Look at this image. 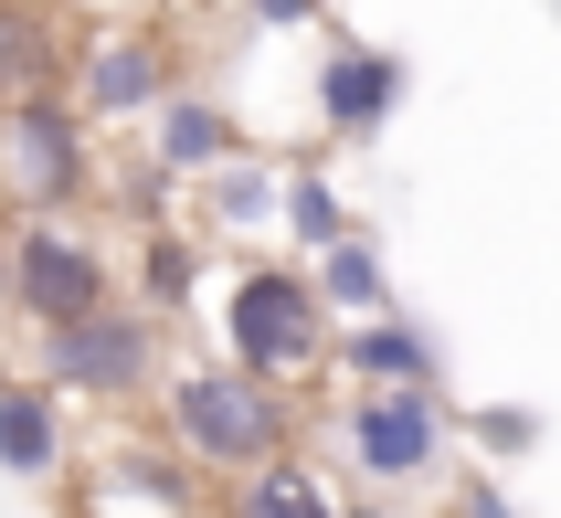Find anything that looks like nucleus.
<instances>
[{"label": "nucleus", "instance_id": "nucleus-21", "mask_svg": "<svg viewBox=\"0 0 561 518\" xmlns=\"http://www.w3.org/2000/svg\"><path fill=\"white\" fill-rule=\"evenodd\" d=\"M467 518H508V497L499 487H467Z\"/></svg>", "mask_w": 561, "mask_h": 518}, {"label": "nucleus", "instance_id": "nucleus-17", "mask_svg": "<svg viewBox=\"0 0 561 518\" xmlns=\"http://www.w3.org/2000/svg\"><path fill=\"white\" fill-rule=\"evenodd\" d=\"M276 181H286V170H276V159H222V170H213V181H202V191H213V202H202V212H213V222H233V233H254V222H276Z\"/></svg>", "mask_w": 561, "mask_h": 518}, {"label": "nucleus", "instance_id": "nucleus-14", "mask_svg": "<svg viewBox=\"0 0 561 518\" xmlns=\"http://www.w3.org/2000/svg\"><path fill=\"white\" fill-rule=\"evenodd\" d=\"M308 286L329 307V329H360V318H392V275H381L371 233H340L329 254H308Z\"/></svg>", "mask_w": 561, "mask_h": 518}, {"label": "nucleus", "instance_id": "nucleus-2", "mask_svg": "<svg viewBox=\"0 0 561 518\" xmlns=\"http://www.w3.org/2000/svg\"><path fill=\"white\" fill-rule=\"evenodd\" d=\"M213 329H222V360L254 370V381H276V392H308L318 370H329V307H318L308 265H286V254H244V265H222V297H213Z\"/></svg>", "mask_w": 561, "mask_h": 518}, {"label": "nucleus", "instance_id": "nucleus-18", "mask_svg": "<svg viewBox=\"0 0 561 518\" xmlns=\"http://www.w3.org/2000/svg\"><path fill=\"white\" fill-rule=\"evenodd\" d=\"M233 11H244L254 32H308L318 11H329V0H233Z\"/></svg>", "mask_w": 561, "mask_h": 518}, {"label": "nucleus", "instance_id": "nucleus-13", "mask_svg": "<svg viewBox=\"0 0 561 518\" xmlns=\"http://www.w3.org/2000/svg\"><path fill=\"white\" fill-rule=\"evenodd\" d=\"M64 43H75V22L54 0H0V106L64 85Z\"/></svg>", "mask_w": 561, "mask_h": 518}, {"label": "nucleus", "instance_id": "nucleus-10", "mask_svg": "<svg viewBox=\"0 0 561 518\" xmlns=\"http://www.w3.org/2000/svg\"><path fill=\"white\" fill-rule=\"evenodd\" d=\"M329 370H350V392H445V360L413 318H360L329 338Z\"/></svg>", "mask_w": 561, "mask_h": 518}, {"label": "nucleus", "instance_id": "nucleus-15", "mask_svg": "<svg viewBox=\"0 0 561 518\" xmlns=\"http://www.w3.org/2000/svg\"><path fill=\"white\" fill-rule=\"evenodd\" d=\"M213 518H340V487L308 456H276V465H254V476H233Z\"/></svg>", "mask_w": 561, "mask_h": 518}, {"label": "nucleus", "instance_id": "nucleus-7", "mask_svg": "<svg viewBox=\"0 0 561 518\" xmlns=\"http://www.w3.org/2000/svg\"><path fill=\"white\" fill-rule=\"evenodd\" d=\"M340 456L360 487H424L445 465V392H350Z\"/></svg>", "mask_w": 561, "mask_h": 518}, {"label": "nucleus", "instance_id": "nucleus-3", "mask_svg": "<svg viewBox=\"0 0 561 518\" xmlns=\"http://www.w3.org/2000/svg\"><path fill=\"white\" fill-rule=\"evenodd\" d=\"M95 307H117V244L85 212H0V318L54 338Z\"/></svg>", "mask_w": 561, "mask_h": 518}, {"label": "nucleus", "instance_id": "nucleus-19", "mask_svg": "<svg viewBox=\"0 0 561 518\" xmlns=\"http://www.w3.org/2000/svg\"><path fill=\"white\" fill-rule=\"evenodd\" d=\"M530 413H477V445H488V456H519V445H530Z\"/></svg>", "mask_w": 561, "mask_h": 518}, {"label": "nucleus", "instance_id": "nucleus-20", "mask_svg": "<svg viewBox=\"0 0 561 518\" xmlns=\"http://www.w3.org/2000/svg\"><path fill=\"white\" fill-rule=\"evenodd\" d=\"M75 11H95V22H138V11H159V0H75Z\"/></svg>", "mask_w": 561, "mask_h": 518}, {"label": "nucleus", "instance_id": "nucleus-12", "mask_svg": "<svg viewBox=\"0 0 561 518\" xmlns=\"http://www.w3.org/2000/svg\"><path fill=\"white\" fill-rule=\"evenodd\" d=\"M0 476H22V487H43V476H64V402L43 392V381H11L0 370Z\"/></svg>", "mask_w": 561, "mask_h": 518}, {"label": "nucleus", "instance_id": "nucleus-1", "mask_svg": "<svg viewBox=\"0 0 561 518\" xmlns=\"http://www.w3.org/2000/svg\"><path fill=\"white\" fill-rule=\"evenodd\" d=\"M159 445L191 465V476H254V465L297 456V434H308V413H297V392H276V381H254V370L233 360H191L159 381Z\"/></svg>", "mask_w": 561, "mask_h": 518}, {"label": "nucleus", "instance_id": "nucleus-8", "mask_svg": "<svg viewBox=\"0 0 561 518\" xmlns=\"http://www.w3.org/2000/svg\"><path fill=\"white\" fill-rule=\"evenodd\" d=\"M392 106H403V54H381V43H329L318 54V127L329 138H381L392 127Z\"/></svg>", "mask_w": 561, "mask_h": 518}, {"label": "nucleus", "instance_id": "nucleus-5", "mask_svg": "<svg viewBox=\"0 0 561 518\" xmlns=\"http://www.w3.org/2000/svg\"><path fill=\"white\" fill-rule=\"evenodd\" d=\"M95 181H106V138L64 106V85L0 106V212H85Z\"/></svg>", "mask_w": 561, "mask_h": 518}, {"label": "nucleus", "instance_id": "nucleus-16", "mask_svg": "<svg viewBox=\"0 0 561 518\" xmlns=\"http://www.w3.org/2000/svg\"><path fill=\"white\" fill-rule=\"evenodd\" d=\"M276 222H286V244H297V254H329L340 233H360L329 170H286V181H276Z\"/></svg>", "mask_w": 561, "mask_h": 518}, {"label": "nucleus", "instance_id": "nucleus-9", "mask_svg": "<svg viewBox=\"0 0 561 518\" xmlns=\"http://www.w3.org/2000/svg\"><path fill=\"white\" fill-rule=\"evenodd\" d=\"M149 159L159 170H170V181H213L222 159H244V127H233V106H222V95H202V85H170L149 106Z\"/></svg>", "mask_w": 561, "mask_h": 518}, {"label": "nucleus", "instance_id": "nucleus-4", "mask_svg": "<svg viewBox=\"0 0 561 518\" xmlns=\"http://www.w3.org/2000/svg\"><path fill=\"white\" fill-rule=\"evenodd\" d=\"M32 381L54 402H95V413H127V402H149L159 381H170V329L159 318H138V307H95V318H75V329L32 338Z\"/></svg>", "mask_w": 561, "mask_h": 518}, {"label": "nucleus", "instance_id": "nucleus-6", "mask_svg": "<svg viewBox=\"0 0 561 518\" xmlns=\"http://www.w3.org/2000/svg\"><path fill=\"white\" fill-rule=\"evenodd\" d=\"M181 85V32H159L149 11L138 22H75L64 43V106L106 138V127H149V106Z\"/></svg>", "mask_w": 561, "mask_h": 518}, {"label": "nucleus", "instance_id": "nucleus-11", "mask_svg": "<svg viewBox=\"0 0 561 518\" xmlns=\"http://www.w3.org/2000/svg\"><path fill=\"white\" fill-rule=\"evenodd\" d=\"M117 297L138 307V318H191V297H202V233H181V222H149L138 233V254H117Z\"/></svg>", "mask_w": 561, "mask_h": 518}]
</instances>
